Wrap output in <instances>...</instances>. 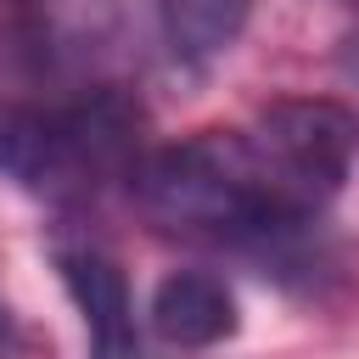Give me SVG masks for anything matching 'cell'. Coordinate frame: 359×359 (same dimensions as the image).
<instances>
[{"mask_svg": "<svg viewBox=\"0 0 359 359\" xmlns=\"http://www.w3.org/2000/svg\"><path fill=\"white\" fill-rule=\"evenodd\" d=\"M140 213L191 241H224L252 252H280L292 236H303L314 219L297 213L269 168L258 163L247 129H202L191 140L157 146L129 174Z\"/></svg>", "mask_w": 359, "mask_h": 359, "instance_id": "obj_1", "label": "cell"}, {"mask_svg": "<svg viewBox=\"0 0 359 359\" xmlns=\"http://www.w3.org/2000/svg\"><path fill=\"white\" fill-rule=\"evenodd\" d=\"M140 112L112 84L73 101H0V174L34 196L73 202L135 174Z\"/></svg>", "mask_w": 359, "mask_h": 359, "instance_id": "obj_2", "label": "cell"}, {"mask_svg": "<svg viewBox=\"0 0 359 359\" xmlns=\"http://www.w3.org/2000/svg\"><path fill=\"white\" fill-rule=\"evenodd\" d=\"M123 45L118 0H0V67L45 90H95Z\"/></svg>", "mask_w": 359, "mask_h": 359, "instance_id": "obj_3", "label": "cell"}, {"mask_svg": "<svg viewBox=\"0 0 359 359\" xmlns=\"http://www.w3.org/2000/svg\"><path fill=\"white\" fill-rule=\"evenodd\" d=\"M247 140H252L258 163L269 168L275 191L297 213L320 219V208L353 174L359 118L348 107H337V101H320V95H280L252 118Z\"/></svg>", "mask_w": 359, "mask_h": 359, "instance_id": "obj_4", "label": "cell"}, {"mask_svg": "<svg viewBox=\"0 0 359 359\" xmlns=\"http://www.w3.org/2000/svg\"><path fill=\"white\" fill-rule=\"evenodd\" d=\"M50 258H56L62 286L73 292V303L84 314L95 359H140V331H135V303H129L123 264L101 241H56Z\"/></svg>", "mask_w": 359, "mask_h": 359, "instance_id": "obj_5", "label": "cell"}, {"mask_svg": "<svg viewBox=\"0 0 359 359\" xmlns=\"http://www.w3.org/2000/svg\"><path fill=\"white\" fill-rule=\"evenodd\" d=\"M151 325L174 348H213V342L236 337V325H241L236 292L213 269H174L151 292Z\"/></svg>", "mask_w": 359, "mask_h": 359, "instance_id": "obj_6", "label": "cell"}, {"mask_svg": "<svg viewBox=\"0 0 359 359\" xmlns=\"http://www.w3.org/2000/svg\"><path fill=\"white\" fill-rule=\"evenodd\" d=\"M157 39L180 67H213L252 22V0H151Z\"/></svg>", "mask_w": 359, "mask_h": 359, "instance_id": "obj_7", "label": "cell"}, {"mask_svg": "<svg viewBox=\"0 0 359 359\" xmlns=\"http://www.w3.org/2000/svg\"><path fill=\"white\" fill-rule=\"evenodd\" d=\"M22 348V331H17V320H11V309L0 303V353H17Z\"/></svg>", "mask_w": 359, "mask_h": 359, "instance_id": "obj_8", "label": "cell"}]
</instances>
